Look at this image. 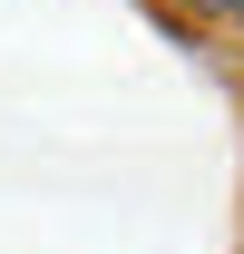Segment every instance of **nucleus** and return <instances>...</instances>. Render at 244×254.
<instances>
[{"label": "nucleus", "instance_id": "nucleus-1", "mask_svg": "<svg viewBox=\"0 0 244 254\" xmlns=\"http://www.w3.org/2000/svg\"><path fill=\"white\" fill-rule=\"evenodd\" d=\"M166 10H176V20H225L235 0H166Z\"/></svg>", "mask_w": 244, "mask_h": 254}, {"label": "nucleus", "instance_id": "nucleus-2", "mask_svg": "<svg viewBox=\"0 0 244 254\" xmlns=\"http://www.w3.org/2000/svg\"><path fill=\"white\" fill-rule=\"evenodd\" d=\"M225 30H235V39H244V0H235V10H225Z\"/></svg>", "mask_w": 244, "mask_h": 254}]
</instances>
